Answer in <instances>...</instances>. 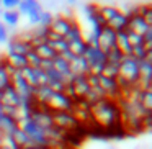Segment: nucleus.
Returning <instances> with one entry per match:
<instances>
[{
    "label": "nucleus",
    "mask_w": 152,
    "mask_h": 149,
    "mask_svg": "<svg viewBox=\"0 0 152 149\" xmlns=\"http://www.w3.org/2000/svg\"><path fill=\"white\" fill-rule=\"evenodd\" d=\"M88 113H90V120L95 123L96 128H102L105 131H113L118 126L123 128L119 105L116 100H110V98L100 100L95 105L90 106Z\"/></svg>",
    "instance_id": "nucleus-1"
},
{
    "label": "nucleus",
    "mask_w": 152,
    "mask_h": 149,
    "mask_svg": "<svg viewBox=\"0 0 152 149\" xmlns=\"http://www.w3.org/2000/svg\"><path fill=\"white\" fill-rule=\"evenodd\" d=\"M21 131H25V134L30 138L31 144L38 146V148H48L49 146V141H48V136L44 133V129H41L36 123H33L30 118L23 120V121L18 123Z\"/></svg>",
    "instance_id": "nucleus-2"
},
{
    "label": "nucleus",
    "mask_w": 152,
    "mask_h": 149,
    "mask_svg": "<svg viewBox=\"0 0 152 149\" xmlns=\"http://www.w3.org/2000/svg\"><path fill=\"white\" fill-rule=\"evenodd\" d=\"M83 59L87 61V64H88L90 74H96V76H100V74H102V69L105 67V64H106L105 53H103V51H100L96 46H90V44H87V49H85V54H83Z\"/></svg>",
    "instance_id": "nucleus-3"
},
{
    "label": "nucleus",
    "mask_w": 152,
    "mask_h": 149,
    "mask_svg": "<svg viewBox=\"0 0 152 149\" xmlns=\"http://www.w3.org/2000/svg\"><path fill=\"white\" fill-rule=\"evenodd\" d=\"M53 120H54V126L61 131L67 133V134L75 131V128H79V121L72 115V112H56L53 113Z\"/></svg>",
    "instance_id": "nucleus-4"
},
{
    "label": "nucleus",
    "mask_w": 152,
    "mask_h": 149,
    "mask_svg": "<svg viewBox=\"0 0 152 149\" xmlns=\"http://www.w3.org/2000/svg\"><path fill=\"white\" fill-rule=\"evenodd\" d=\"M46 108L53 113H56V112H72L74 102L64 92H54L53 97L49 98V102H48Z\"/></svg>",
    "instance_id": "nucleus-5"
},
{
    "label": "nucleus",
    "mask_w": 152,
    "mask_h": 149,
    "mask_svg": "<svg viewBox=\"0 0 152 149\" xmlns=\"http://www.w3.org/2000/svg\"><path fill=\"white\" fill-rule=\"evenodd\" d=\"M96 48L103 53H108V51L115 49L116 48V33L113 30H110L108 26H103L100 30V33L96 34Z\"/></svg>",
    "instance_id": "nucleus-6"
},
{
    "label": "nucleus",
    "mask_w": 152,
    "mask_h": 149,
    "mask_svg": "<svg viewBox=\"0 0 152 149\" xmlns=\"http://www.w3.org/2000/svg\"><path fill=\"white\" fill-rule=\"evenodd\" d=\"M149 28L151 26H149L144 21V18L139 15L137 8L132 10L131 13H128V30L126 31H131V33H136V34H139V36H142Z\"/></svg>",
    "instance_id": "nucleus-7"
},
{
    "label": "nucleus",
    "mask_w": 152,
    "mask_h": 149,
    "mask_svg": "<svg viewBox=\"0 0 152 149\" xmlns=\"http://www.w3.org/2000/svg\"><path fill=\"white\" fill-rule=\"evenodd\" d=\"M72 25H74V21L70 20V18H67L66 15H59V17L53 18V21H51V25H49V31H53L54 34L64 38Z\"/></svg>",
    "instance_id": "nucleus-8"
},
{
    "label": "nucleus",
    "mask_w": 152,
    "mask_h": 149,
    "mask_svg": "<svg viewBox=\"0 0 152 149\" xmlns=\"http://www.w3.org/2000/svg\"><path fill=\"white\" fill-rule=\"evenodd\" d=\"M33 49V46L30 44V41L26 38L20 36V38H13L12 41H8V46H7V53L12 54H20V56H25L28 51Z\"/></svg>",
    "instance_id": "nucleus-9"
},
{
    "label": "nucleus",
    "mask_w": 152,
    "mask_h": 149,
    "mask_svg": "<svg viewBox=\"0 0 152 149\" xmlns=\"http://www.w3.org/2000/svg\"><path fill=\"white\" fill-rule=\"evenodd\" d=\"M70 87H72V92H74V95H75L77 100H83V98H85V95L88 93V90H90L88 84H87V76L74 77Z\"/></svg>",
    "instance_id": "nucleus-10"
},
{
    "label": "nucleus",
    "mask_w": 152,
    "mask_h": 149,
    "mask_svg": "<svg viewBox=\"0 0 152 149\" xmlns=\"http://www.w3.org/2000/svg\"><path fill=\"white\" fill-rule=\"evenodd\" d=\"M105 26H108L110 30H113L115 33L126 31V30H128V13H124V12L119 10L118 13H116L115 17H113L111 20L105 25Z\"/></svg>",
    "instance_id": "nucleus-11"
},
{
    "label": "nucleus",
    "mask_w": 152,
    "mask_h": 149,
    "mask_svg": "<svg viewBox=\"0 0 152 149\" xmlns=\"http://www.w3.org/2000/svg\"><path fill=\"white\" fill-rule=\"evenodd\" d=\"M69 67H70V72L74 74V77L90 74L88 64H87V61L83 59V57H74V59L69 62Z\"/></svg>",
    "instance_id": "nucleus-12"
},
{
    "label": "nucleus",
    "mask_w": 152,
    "mask_h": 149,
    "mask_svg": "<svg viewBox=\"0 0 152 149\" xmlns=\"http://www.w3.org/2000/svg\"><path fill=\"white\" fill-rule=\"evenodd\" d=\"M85 49H87V41H85V38H82V40H77V41H72V43H67V51H69V53L72 54L74 57H83Z\"/></svg>",
    "instance_id": "nucleus-13"
},
{
    "label": "nucleus",
    "mask_w": 152,
    "mask_h": 149,
    "mask_svg": "<svg viewBox=\"0 0 152 149\" xmlns=\"http://www.w3.org/2000/svg\"><path fill=\"white\" fill-rule=\"evenodd\" d=\"M38 8H41V4L39 2H36V0H21V2H18V7H17V12L21 15H30L31 12L38 10Z\"/></svg>",
    "instance_id": "nucleus-14"
},
{
    "label": "nucleus",
    "mask_w": 152,
    "mask_h": 149,
    "mask_svg": "<svg viewBox=\"0 0 152 149\" xmlns=\"http://www.w3.org/2000/svg\"><path fill=\"white\" fill-rule=\"evenodd\" d=\"M33 51L38 54V57H39L41 61H53L54 57L57 56V54L53 51V48H51L48 43H43V44H39V46L33 48Z\"/></svg>",
    "instance_id": "nucleus-15"
},
{
    "label": "nucleus",
    "mask_w": 152,
    "mask_h": 149,
    "mask_svg": "<svg viewBox=\"0 0 152 149\" xmlns=\"http://www.w3.org/2000/svg\"><path fill=\"white\" fill-rule=\"evenodd\" d=\"M116 49H118L123 56H131V46H129V43H128L126 31L116 33Z\"/></svg>",
    "instance_id": "nucleus-16"
},
{
    "label": "nucleus",
    "mask_w": 152,
    "mask_h": 149,
    "mask_svg": "<svg viewBox=\"0 0 152 149\" xmlns=\"http://www.w3.org/2000/svg\"><path fill=\"white\" fill-rule=\"evenodd\" d=\"M10 138L13 139V142H15V144H17L20 149H21V148H26V146H33V144H31V141H30V138L25 134V131H21V129H20V126H18V128L15 129L13 133H12Z\"/></svg>",
    "instance_id": "nucleus-17"
},
{
    "label": "nucleus",
    "mask_w": 152,
    "mask_h": 149,
    "mask_svg": "<svg viewBox=\"0 0 152 149\" xmlns=\"http://www.w3.org/2000/svg\"><path fill=\"white\" fill-rule=\"evenodd\" d=\"M2 13V23L5 25V26H17L18 21H20V13H18L17 10H4L0 12Z\"/></svg>",
    "instance_id": "nucleus-18"
},
{
    "label": "nucleus",
    "mask_w": 152,
    "mask_h": 149,
    "mask_svg": "<svg viewBox=\"0 0 152 149\" xmlns=\"http://www.w3.org/2000/svg\"><path fill=\"white\" fill-rule=\"evenodd\" d=\"M21 77H23L25 80H26V84L30 87H33V89H36L38 87V80H36V69H33V67L26 66L25 69L20 70Z\"/></svg>",
    "instance_id": "nucleus-19"
},
{
    "label": "nucleus",
    "mask_w": 152,
    "mask_h": 149,
    "mask_svg": "<svg viewBox=\"0 0 152 149\" xmlns=\"http://www.w3.org/2000/svg\"><path fill=\"white\" fill-rule=\"evenodd\" d=\"M118 12H119L118 8L111 7V5H100V7H98V15L102 17V20L105 21V25L108 23V21L111 20V18L115 17Z\"/></svg>",
    "instance_id": "nucleus-20"
},
{
    "label": "nucleus",
    "mask_w": 152,
    "mask_h": 149,
    "mask_svg": "<svg viewBox=\"0 0 152 149\" xmlns=\"http://www.w3.org/2000/svg\"><path fill=\"white\" fill-rule=\"evenodd\" d=\"M152 56V51L145 49L144 44H141V46H136V48H131V57L132 59H136L139 62V61L145 59V57Z\"/></svg>",
    "instance_id": "nucleus-21"
},
{
    "label": "nucleus",
    "mask_w": 152,
    "mask_h": 149,
    "mask_svg": "<svg viewBox=\"0 0 152 149\" xmlns=\"http://www.w3.org/2000/svg\"><path fill=\"white\" fill-rule=\"evenodd\" d=\"M82 38H83V33H82V30H80V26L77 23H74L72 26H70V30L67 31V34L64 36V40H66V43H72V41L82 40Z\"/></svg>",
    "instance_id": "nucleus-22"
},
{
    "label": "nucleus",
    "mask_w": 152,
    "mask_h": 149,
    "mask_svg": "<svg viewBox=\"0 0 152 149\" xmlns=\"http://www.w3.org/2000/svg\"><path fill=\"white\" fill-rule=\"evenodd\" d=\"M7 85H10V72L5 67L4 61L0 59V90H4Z\"/></svg>",
    "instance_id": "nucleus-23"
},
{
    "label": "nucleus",
    "mask_w": 152,
    "mask_h": 149,
    "mask_svg": "<svg viewBox=\"0 0 152 149\" xmlns=\"http://www.w3.org/2000/svg\"><path fill=\"white\" fill-rule=\"evenodd\" d=\"M137 12H139V15L144 18L145 23H147L149 26H152V5L151 4L141 5V7L137 8Z\"/></svg>",
    "instance_id": "nucleus-24"
},
{
    "label": "nucleus",
    "mask_w": 152,
    "mask_h": 149,
    "mask_svg": "<svg viewBox=\"0 0 152 149\" xmlns=\"http://www.w3.org/2000/svg\"><path fill=\"white\" fill-rule=\"evenodd\" d=\"M105 56H106V62H108V64H116V66H119L121 59L124 57L118 49H116V48H115V49H111V51H108Z\"/></svg>",
    "instance_id": "nucleus-25"
},
{
    "label": "nucleus",
    "mask_w": 152,
    "mask_h": 149,
    "mask_svg": "<svg viewBox=\"0 0 152 149\" xmlns=\"http://www.w3.org/2000/svg\"><path fill=\"white\" fill-rule=\"evenodd\" d=\"M118 69L119 66H116V64H105V67L102 69V76L105 77H110V79H116L118 77Z\"/></svg>",
    "instance_id": "nucleus-26"
},
{
    "label": "nucleus",
    "mask_w": 152,
    "mask_h": 149,
    "mask_svg": "<svg viewBox=\"0 0 152 149\" xmlns=\"http://www.w3.org/2000/svg\"><path fill=\"white\" fill-rule=\"evenodd\" d=\"M53 13L48 10H41V15H39V23H38V26L41 28H49L51 21H53Z\"/></svg>",
    "instance_id": "nucleus-27"
},
{
    "label": "nucleus",
    "mask_w": 152,
    "mask_h": 149,
    "mask_svg": "<svg viewBox=\"0 0 152 149\" xmlns=\"http://www.w3.org/2000/svg\"><path fill=\"white\" fill-rule=\"evenodd\" d=\"M126 36H128V43H129V46H131V48H136V46H141V44H144L142 36H139V34H136V33L126 31Z\"/></svg>",
    "instance_id": "nucleus-28"
},
{
    "label": "nucleus",
    "mask_w": 152,
    "mask_h": 149,
    "mask_svg": "<svg viewBox=\"0 0 152 149\" xmlns=\"http://www.w3.org/2000/svg\"><path fill=\"white\" fill-rule=\"evenodd\" d=\"M41 10H43V7L38 8V10H34V12H31V13L28 15V21H30V25H33V26H38V23H39Z\"/></svg>",
    "instance_id": "nucleus-29"
},
{
    "label": "nucleus",
    "mask_w": 152,
    "mask_h": 149,
    "mask_svg": "<svg viewBox=\"0 0 152 149\" xmlns=\"http://www.w3.org/2000/svg\"><path fill=\"white\" fill-rule=\"evenodd\" d=\"M0 4H2V7H4L5 10H17L18 0H2Z\"/></svg>",
    "instance_id": "nucleus-30"
},
{
    "label": "nucleus",
    "mask_w": 152,
    "mask_h": 149,
    "mask_svg": "<svg viewBox=\"0 0 152 149\" xmlns=\"http://www.w3.org/2000/svg\"><path fill=\"white\" fill-rule=\"evenodd\" d=\"M8 41V31H7V26H5L2 21H0V44H4Z\"/></svg>",
    "instance_id": "nucleus-31"
},
{
    "label": "nucleus",
    "mask_w": 152,
    "mask_h": 149,
    "mask_svg": "<svg viewBox=\"0 0 152 149\" xmlns=\"http://www.w3.org/2000/svg\"><path fill=\"white\" fill-rule=\"evenodd\" d=\"M5 116V112H4V106H2V103H0V120Z\"/></svg>",
    "instance_id": "nucleus-32"
},
{
    "label": "nucleus",
    "mask_w": 152,
    "mask_h": 149,
    "mask_svg": "<svg viewBox=\"0 0 152 149\" xmlns=\"http://www.w3.org/2000/svg\"><path fill=\"white\" fill-rule=\"evenodd\" d=\"M4 138H5V134H4L2 131H0V146L4 144Z\"/></svg>",
    "instance_id": "nucleus-33"
},
{
    "label": "nucleus",
    "mask_w": 152,
    "mask_h": 149,
    "mask_svg": "<svg viewBox=\"0 0 152 149\" xmlns=\"http://www.w3.org/2000/svg\"><path fill=\"white\" fill-rule=\"evenodd\" d=\"M0 8H2V4H0Z\"/></svg>",
    "instance_id": "nucleus-34"
}]
</instances>
